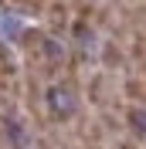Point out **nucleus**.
Segmentation results:
<instances>
[{"instance_id":"1","label":"nucleus","mask_w":146,"mask_h":149,"mask_svg":"<svg viewBox=\"0 0 146 149\" xmlns=\"http://www.w3.org/2000/svg\"><path fill=\"white\" fill-rule=\"evenodd\" d=\"M99 61H102V71H126L129 68V51H126V44L122 41H116V37H109L105 44H102V51H99Z\"/></svg>"},{"instance_id":"2","label":"nucleus","mask_w":146,"mask_h":149,"mask_svg":"<svg viewBox=\"0 0 146 149\" xmlns=\"http://www.w3.org/2000/svg\"><path fill=\"white\" fill-rule=\"evenodd\" d=\"M44 20H48V31L51 34H65L68 24H72V3L68 0H48Z\"/></svg>"},{"instance_id":"3","label":"nucleus","mask_w":146,"mask_h":149,"mask_svg":"<svg viewBox=\"0 0 146 149\" xmlns=\"http://www.w3.org/2000/svg\"><path fill=\"white\" fill-rule=\"evenodd\" d=\"M122 125H126V132L133 136V139L146 142V105L126 102V105H122Z\"/></svg>"},{"instance_id":"4","label":"nucleus","mask_w":146,"mask_h":149,"mask_svg":"<svg viewBox=\"0 0 146 149\" xmlns=\"http://www.w3.org/2000/svg\"><path fill=\"white\" fill-rule=\"evenodd\" d=\"M122 102L146 105V78H139V74H129L126 81H122Z\"/></svg>"},{"instance_id":"5","label":"nucleus","mask_w":146,"mask_h":149,"mask_svg":"<svg viewBox=\"0 0 146 149\" xmlns=\"http://www.w3.org/2000/svg\"><path fill=\"white\" fill-rule=\"evenodd\" d=\"M0 81H17V58L7 44H0Z\"/></svg>"}]
</instances>
